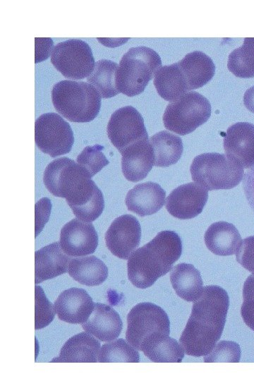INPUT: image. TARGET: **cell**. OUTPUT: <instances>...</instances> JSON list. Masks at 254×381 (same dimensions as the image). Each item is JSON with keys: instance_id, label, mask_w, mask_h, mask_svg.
<instances>
[{"instance_id": "8992f818", "label": "cell", "mask_w": 254, "mask_h": 381, "mask_svg": "<svg viewBox=\"0 0 254 381\" xmlns=\"http://www.w3.org/2000/svg\"><path fill=\"white\" fill-rule=\"evenodd\" d=\"M190 171L192 179L207 190L233 188L244 175L239 163L226 154L217 152L196 156Z\"/></svg>"}, {"instance_id": "5bb4252c", "label": "cell", "mask_w": 254, "mask_h": 381, "mask_svg": "<svg viewBox=\"0 0 254 381\" xmlns=\"http://www.w3.org/2000/svg\"><path fill=\"white\" fill-rule=\"evenodd\" d=\"M59 243L68 255L85 256L95 251L98 246V234L91 222L75 218L62 227Z\"/></svg>"}, {"instance_id": "5b68a950", "label": "cell", "mask_w": 254, "mask_h": 381, "mask_svg": "<svg viewBox=\"0 0 254 381\" xmlns=\"http://www.w3.org/2000/svg\"><path fill=\"white\" fill-rule=\"evenodd\" d=\"M162 66L159 55L145 46L130 48L122 56L116 73L120 92L133 97L143 92Z\"/></svg>"}, {"instance_id": "277c9868", "label": "cell", "mask_w": 254, "mask_h": 381, "mask_svg": "<svg viewBox=\"0 0 254 381\" xmlns=\"http://www.w3.org/2000/svg\"><path fill=\"white\" fill-rule=\"evenodd\" d=\"M101 97L93 85L84 81L61 80L52 90V103L56 111L76 123L90 122L97 117Z\"/></svg>"}, {"instance_id": "9c48e42d", "label": "cell", "mask_w": 254, "mask_h": 381, "mask_svg": "<svg viewBox=\"0 0 254 381\" xmlns=\"http://www.w3.org/2000/svg\"><path fill=\"white\" fill-rule=\"evenodd\" d=\"M51 63L65 78L73 80L87 78L95 64L90 47L79 39L56 44L51 55Z\"/></svg>"}, {"instance_id": "7a4b0ae2", "label": "cell", "mask_w": 254, "mask_h": 381, "mask_svg": "<svg viewBox=\"0 0 254 381\" xmlns=\"http://www.w3.org/2000/svg\"><path fill=\"white\" fill-rule=\"evenodd\" d=\"M181 253L179 236L174 231H162L128 258V279L137 288H148L172 269Z\"/></svg>"}, {"instance_id": "ab89813d", "label": "cell", "mask_w": 254, "mask_h": 381, "mask_svg": "<svg viewBox=\"0 0 254 381\" xmlns=\"http://www.w3.org/2000/svg\"><path fill=\"white\" fill-rule=\"evenodd\" d=\"M243 103L246 107L254 114V85L246 90L243 95Z\"/></svg>"}, {"instance_id": "cb8c5ba5", "label": "cell", "mask_w": 254, "mask_h": 381, "mask_svg": "<svg viewBox=\"0 0 254 381\" xmlns=\"http://www.w3.org/2000/svg\"><path fill=\"white\" fill-rule=\"evenodd\" d=\"M170 281L176 294L188 302L195 301L202 293L200 273L191 264L183 262L172 267Z\"/></svg>"}, {"instance_id": "83f0119b", "label": "cell", "mask_w": 254, "mask_h": 381, "mask_svg": "<svg viewBox=\"0 0 254 381\" xmlns=\"http://www.w3.org/2000/svg\"><path fill=\"white\" fill-rule=\"evenodd\" d=\"M155 154V166L167 167L181 158L183 146L180 137L167 131H162L149 139Z\"/></svg>"}, {"instance_id": "484cf974", "label": "cell", "mask_w": 254, "mask_h": 381, "mask_svg": "<svg viewBox=\"0 0 254 381\" xmlns=\"http://www.w3.org/2000/svg\"><path fill=\"white\" fill-rule=\"evenodd\" d=\"M153 83L158 95L171 102L189 92L177 63L162 66L156 73Z\"/></svg>"}, {"instance_id": "4fadbf2b", "label": "cell", "mask_w": 254, "mask_h": 381, "mask_svg": "<svg viewBox=\"0 0 254 381\" xmlns=\"http://www.w3.org/2000/svg\"><path fill=\"white\" fill-rule=\"evenodd\" d=\"M207 198V190L198 183H188L170 193L166 200V209L178 219H192L202 212Z\"/></svg>"}, {"instance_id": "d6986e66", "label": "cell", "mask_w": 254, "mask_h": 381, "mask_svg": "<svg viewBox=\"0 0 254 381\" xmlns=\"http://www.w3.org/2000/svg\"><path fill=\"white\" fill-rule=\"evenodd\" d=\"M83 329L102 341H112L120 335L123 322L119 313L110 306L95 303L94 309Z\"/></svg>"}, {"instance_id": "f35d334b", "label": "cell", "mask_w": 254, "mask_h": 381, "mask_svg": "<svg viewBox=\"0 0 254 381\" xmlns=\"http://www.w3.org/2000/svg\"><path fill=\"white\" fill-rule=\"evenodd\" d=\"M35 41V63L40 62L49 56L53 47L52 39L36 38Z\"/></svg>"}, {"instance_id": "3957f363", "label": "cell", "mask_w": 254, "mask_h": 381, "mask_svg": "<svg viewBox=\"0 0 254 381\" xmlns=\"http://www.w3.org/2000/svg\"><path fill=\"white\" fill-rule=\"evenodd\" d=\"M43 181L53 195L66 199L73 213L92 208L101 194L85 169L68 157L51 162L45 168Z\"/></svg>"}, {"instance_id": "52a82bcc", "label": "cell", "mask_w": 254, "mask_h": 381, "mask_svg": "<svg viewBox=\"0 0 254 381\" xmlns=\"http://www.w3.org/2000/svg\"><path fill=\"white\" fill-rule=\"evenodd\" d=\"M210 115L209 100L199 92L190 91L168 104L162 119L167 129L184 135L205 123Z\"/></svg>"}, {"instance_id": "4316f807", "label": "cell", "mask_w": 254, "mask_h": 381, "mask_svg": "<svg viewBox=\"0 0 254 381\" xmlns=\"http://www.w3.org/2000/svg\"><path fill=\"white\" fill-rule=\"evenodd\" d=\"M68 274L81 284L94 286L103 283L108 277V267L95 255L71 259Z\"/></svg>"}, {"instance_id": "603a6c76", "label": "cell", "mask_w": 254, "mask_h": 381, "mask_svg": "<svg viewBox=\"0 0 254 381\" xmlns=\"http://www.w3.org/2000/svg\"><path fill=\"white\" fill-rule=\"evenodd\" d=\"M204 239L207 248L221 256L235 254L242 241L236 226L224 221L212 224L206 230Z\"/></svg>"}, {"instance_id": "d4e9b609", "label": "cell", "mask_w": 254, "mask_h": 381, "mask_svg": "<svg viewBox=\"0 0 254 381\" xmlns=\"http://www.w3.org/2000/svg\"><path fill=\"white\" fill-rule=\"evenodd\" d=\"M140 351L155 363H181L185 352L180 343L162 333L153 334L145 340Z\"/></svg>"}, {"instance_id": "8d00e7d4", "label": "cell", "mask_w": 254, "mask_h": 381, "mask_svg": "<svg viewBox=\"0 0 254 381\" xmlns=\"http://www.w3.org/2000/svg\"><path fill=\"white\" fill-rule=\"evenodd\" d=\"M52 204L49 198H43L35 205V237L42 231L44 224L47 222Z\"/></svg>"}, {"instance_id": "f1b7e54d", "label": "cell", "mask_w": 254, "mask_h": 381, "mask_svg": "<svg viewBox=\"0 0 254 381\" xmlns=\"http://www.w3.org/2000/svg\"><path fill=\"white\" fill-rule=\"evenodd\" d=\"M118 68L116 62L101 59L95 63L92 73L87 78V81L97 90L102 98H110L120 93L116 82Z\"/></svg>"}, {"instance_id": "e0dca14e", "label": "cell", "mask_w": 254, "mask_h": 381, "mask_svg": "<svg viewBox=\"0 0 254 381\" xmlns=\"http://www.w3.org/2000/svg\"><path fill=\"white\" fill-rule=\"evenodd\" d=\"M121 154V170L129 181L138 182L144 179L155 165L154 150L149 139L135 143Z\"/></svg>"}, {"instance_id": "ac0fdd59", "label": "cell", "mask_w": 254, "mask_h": 381, "mask_svg": "<svg viewBox=\"0 0 254 381\" xmlns=\"http://www.w3.org/2000/svg\"><path fill=\"white\" fill-rule=\"evenodd\" d=\"M165 190L158 183L147 181L131 189L125 202L128 211L145 217L158 212L165 202Z\"/></svg>"}, {"instance_id": "2e32d148", "label": "cell", "mask_w": 254, "mask_h": 381, "mask_svg": "<svg viewBox=\"0 0 254 381\" xmlns=\"http://www.w3.org/2000/svg\"><path fill=\"white\" fill-rule=\"evenodd\" d=\"M95 303L83 289L71 288L61 292L54 302L59 320L71 324H83L88 319Z\"/></svg>"}, {"instance_id": "836d02e7", "label": "cell", "mask_w": 254, "mask_h": 381, "mask_svg": "<svg viewBox=\"0 0 254 381\" xmlns=\"http://www.w3.org/2000/svg\"><path fill=\"white\" fill-rule=\"evenodd\" d=\"M35 329H40L52 322L54 318L55 309L46 297L43 289L39 286H35Z\"/></svg>"}, {"instance_id": "7402d4cb", "label": "cell", "mask_w": 254, "mask_h": 381, "mask_svg": "<svg viewBox=\"0 0 254 381\" xmlns=\"http://www.w3.org/2000/svg\"><path fill=\"white\" fill-rule=\"evenodd\" d=\"M177 64L183 74L189 92L205 85L215 73V65L212 59L200 51L187 54Z\"/></svg>"}, {"instance_id": "f546056e", "label": "cell", "mask_w": 254, "mask_h": 381, "mask_svg": "<svg viewBox=\"0 0 254 381\" xmlns=\"http://www.w3.org/2000/svg\"><path fill=\"white\" fill-rule=\"evenodd\" d=\"M227 68L238 78L254 77V38H245L243 44L229 54Z\"/></svg>"}, {"instance_id": "e575fe53", "label": "cell", "mask_w": 254, "mask_h": 381, "mask_svg": "<svg viewBox=\"0 0 254 381\" xmlns=\"http://www.w3.org/2000/svg\"><path fill=\"white\" fill-rule=\"evenodd\" d=\"M241 315L246 325L254 331V275H250L243 288Z\"/></svg>"}, {"instance_id": "44dd1931", "label": "cell", "mask_w": 254, "mask_h": 381, "mask_svg": "<svg viewBox=\"0 0 254 381\" xmlns=\"http://www.w3.org/2000/svg\"><path fill=\"white\" fill-rule=\"evenodd\" d=\"M100 350L99 341L88 332L71 337L62 346L59 356L52 362L96 363Z\"/></svg>"}, {"instance_id": "9a60e30c", "label": "cell", "mask_w": 254, "mask_h": 381, "mask_svg": "<svg viewBox=\"0 0 254 381\" xmlns=\"http://www.w3.org/2000/svg\"><path fill=\"white\" fill-rule=\"evenodd\" d=\"M226 154L243 169L254 166V124L238 122L230 126L224 138Z\"/></svg>"}, {"instance_id": "6da1fadb", "label": "cell", "mask_w": 254, "mask_h": 381, "mask_svg": "<svg viewBox=\"0 0 254 381\" xmlns=\"http://www.w3.org/2000/svg\"><path fill=\"white\" fill-rule=\"evenodd\" d=\"M229 306L226 290L217 285L203 288L179 338L186 355L204 356L212 350L224 330Z\"/></svg>"}, {"instance_id": "74e56055", "label": "cell", "mask_w": 254, "mask_h": 381, "mask_svg": "<svg viewBox=\"0 0 254 381\" xmlns=\"http://www.w3.org/2000/svg\"><path fill=\"white\" fill-rule=\"evenodd\" d=\"M243 188L248 203L254 213V166L244 174Z\"/></svg>"}, {"instance_id": "4dcf8cb0", "label": "cell", "mask_w": 254, "mask_h": 381, "mask_svg": "<svg viewBox=\"0 0 254 381\" xmlns=\"http://www.w3.org/2000/svg\"><path fill=\"white\" fill-rule=\"evenodd\" d=\"M99 363H138V351L123 339H119L102 346L99 355Z\"/></svg>"}, {"instance_id": "1f68e13d", "label": "cell", "mask_w": 254, "mask_h": 381, "mask_svg": "<svg viewBox=\"0 0 254 381\" xmlns=\"http://www.w3.org/2000/svg\"><path fill=\"white\" fill-rule=\"evenodd\" d=\"M103 146H87L77 156V163L92 178L109 162L102 152Z\"/></svg>"}, {"instance_id": "d6a6232c", "label": "cell", "mask_w": 254, "mask_h": 381, "mask_svg": "<svg viewBox=\"0 0 254 381\" xmlns=\"http://www.w3.org/2000/svg\"><path fill=\"white\" fill-rule=\"evenodd\" d=\"M239 345L231 341L222 340L215 344L212 350L204 356L205 363H238L241 358Z\"/></svg>"}, {"instance_id": "d590c367", "label": "cell", "mask_w": 254, "mask_h": 381, "mask_svg": "<svg viewBox=\"0 0 254 381\" xmlns=\"http://www.w3.org/2000/svg\"><path fill=\"white\" fill-rule=\"evenodd\" d=\"M237 262L254 275V236L244 238L236 253Z\"/></svg>"}, {"instance_id": "30bf717a", "label": "cell", "mask_w": 254, "mask_h": 381, "mask_svg": "<svg viewBox=\"0 0 254 381\" xmlns=\"http://www.w3.org/2000/svg\"><path fill=\"white\" fill-rule=\"evenodd\" d=\"M35 140L37 147L52 157L68 153L74 143L70 124L58 114H43L35 121Z\"/></svg>"}, {"instance_id": "7c38bea8", "label": "cell", "mask_w": 254, "mask_h": 381, "mask_svg": "<svg viewBox=\"0 0 254 381\" xmlns=\"http://www.w3.org/2000/svg\"><path fill=\"white\" fill-rule=\"evenodd\" d=\"M141 226L138 220L131 214L116 218L105 233L107 248L119 258L127 260L139 246Z\"/></svg>"}, {"instance_id": "8fae6325", "label": "cell", "mask_w": 254, "mask_h": 381, "mask_svg": "<svg viewBox=\"0 0 254 381\" xmlns=\"http://www.w3.org/2000/svg\"><path fill=\"white\" fill-rule=\"evenodd\" d=\"M107 132L110 142L120 153L135 143L148 139L143 118L132 106L121 107L111 115Z\"/></svg>"}, {"instance_id": "ffe728a7", "label": "cell", "mask_w": 254, "mask_h": 381, "mask_svg": "<svg viewBox=\"0 0 254 381\" xmlns=\"http://www.w3.org/2000/svg\"><path fill=\"white\" fill-rule=\"evenodd\" d=\"M71 258L54 242L35 253V283L54 278L68 271Z\"/></svg>"}, {"instance_id": "ba28073f", "label": "cell", "mask_w": 254, "mask_h": 381, "mask_svg": "<svg viewBox=\"0 0 254 381\" xmlns=\"http://www.w3.org/2000/svg\"><path fill=\"white\" fill-rule=\"evenodd\" d=\"M158 333H170L169 319L165 311L152 303L135 305L127 315V341L140 351L144 341Z\"/></svg>"}]
</instances>
